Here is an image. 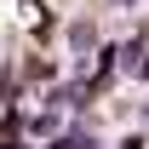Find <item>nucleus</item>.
Segmentation results:
<instances>
[{
    "mask_svg": "<svg viewBox=\"0 0 149 149\" xmlns=\"http://www.w3.org/2000/svg\"><path fill=\"white\" fill-rule=\"evenodd\" d=\"M138 80H149V52H143V63H138Z\"/></svg>",
    "mask_w": 149,
    "mask_h": 149,
    "instance_id": "5",
    "label": "nucleus"
},
{
    "mask_svg": "<svg viewBox=\"0 0 149 149\" xmlns=\"http://www.w3.org/2000/svg\"><path fill=\"white\" fill-rule=\"evenodd\" d=\"M120 149H143V138H126V143H120Z\"/></svg>",
    "mask_w": 149,
    "mask_h": 149,
    "instance_id": "6",
    "label": "nucleus"
},
{
    "mask_svg": "<svg viewBox=\"0 0 149 149\" xmlns=\"http://www.w3.org/2000/svg\"><path fill=\"white\" fill-rule=\"evenodd\" d=\"M109 6H132V0H109Z\"/></svg>",
    "mask_w": 149,
    "mask_h": 149,
    "instance_id": "7",
    "label": "nucleus"
},
{
    "mask_svg": "<svg viewBox=\"0 0 149 149\" xmlns=\"http://www.w3.org/2000/svg\"><path fill=\"white\" fill-rule=\"evenodd\" d=\"M57 126H63V115H57V109H40V115H29V132H35V138H57Z\"/></svg>",
    "mask_w": 149,
    "mask_h": 149,
    "instance_id": "3",
    "label": "nucleus"
},
{
    "mask_svg": "<svg viewBox=\"0 0 149 149\" xmlns=\"http://www.w3.org/2000/svg\"><path fill=\"white\" fill-rule=\"evenodd\" d=\"M69 46H74V52H92V46H97V23H86V17L69 23Z\"/></svg>",
    "mask_w": 149,
    "mask_h": 149,
    "instance_id": "2",
    "label": "nucleus"
},
{
    "mask_svg": "<svg viewBox=\"0 0 149 149\" xmlns=\"http://www.w3.org/2000/svg\"><path fill=\"white\" fill-rule=\"evenodd\" d=\"M52 149H103V143L86 132V120H74L69 132H57V138H52Z\"/></svg>",
    "mask_w": 149,
    "mask_h": 149,
    "instance_id": "1",
    "label": "nucleus"
},
{
    "mask_svg": "<svg viewBox=\"0 0 149 149\" xmlns=\"http://www.w3.org/2000/svg\"><path fill=\"white\" fill-rule=\"evenodd\" d=\"M143 52H149V35H132L126 46H120V63H126V69L138 74V63H143Z\"/></svg>",
    "mask_w": 149,
    "mask_h": 149,
    "instance_id": "4",
    "label": "nucleus"
},
{
    "mask_svg": "<svg viewBox=\"0 0 149 149\" xmlns=\"http://www.w3.org/2000/svg\"><path fill=\"white\" fill-rule=\"evenodd\" d=\"M143 120H149V103H143Z\"/></svg>",
    "mask_w": 149,
    "mask_h": 149,
    "instance_id": "8",
    "label": "nucleus"
}]
</instances>
